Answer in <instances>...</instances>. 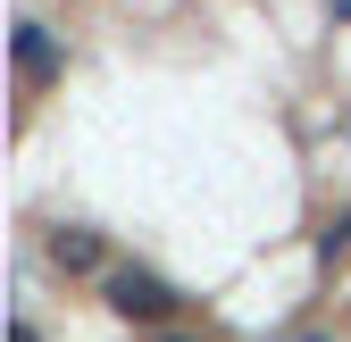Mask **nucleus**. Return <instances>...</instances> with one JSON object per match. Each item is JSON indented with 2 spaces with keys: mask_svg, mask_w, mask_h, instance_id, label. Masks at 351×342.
<instances>
[{
  "mask_svg": "<svg viewBox=\"0 0 351 342\" xmlns=\"http://www.w3.org/2000/svg\"><path fill=\"white\" fill-rule=\"evenodd\" d=\"M109 309H117V317H167V309H176V292H167L159 276L117 267V276H109Z\"/></svg>",
  "mask_w": 351,
  "mask_h": 342,
  "instance_id": "nucleus-1",
  "label": "nucleus"
},
{
  "mask_svg": "<svg viewBox=\"0 0 351 342\" xmlns=\"http://www.w3.org/2000/svg\"><path fill=\"white\" fill-rule=\"evenodd\" d=\"M17 67H25V83H51V75H59V51H51V34H42V25L17 34Z\"/></svg>",
  "mask_w": 351,
  "mask_h": 342,
  "instance_id": "nucleus-2",
  "label": "nucleus"
},
{
  "mask_svg": "<svg viewBox=\"0 0 351 342\" xmlns=\"http://www.w3.org/2000/svg\"><path fill=\"white\" fill-rule=\"evenodd\" d=\"M51 250H59V267H93V259H101V250H93V234H59Z\"/></svg>",
  "mask_w": 351,
  "mask_h": 342,
  "instance_id": "nucleus-3",
  "label": "nucleus"
},
{
  "mask_svg": "<svg viewBox=\"0 0 351 342\" xmlns=\"http://www.w3.org/2000/svg\"><path fill=\"white\" fill-rule=\"evenodd\" d=\"M335 9H343V17H351V0H335Z\"/></svg>",
  "mask_w": 351,
  "mask_h": 342,
  "instance_id": "nucleus-4",
  "label": "nucleus"
},
{
  "mask_svg": "<svg viewBox=\"0 0 351 342\" xmlns=\"http://www.w3.org/2000/svg\"><path fill=\"white\" fill-rule=\"evenodd\" d=\"M167 342H184V334H167Z\"/></svg>",
  "mask_w": 351,
  "mask_h": 342,
  "instance_id": "nucleus-5",
  "label": "nucleus"
}]
</instances>
